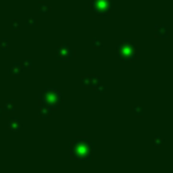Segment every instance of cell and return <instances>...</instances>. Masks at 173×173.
I'll return each instance as SVG.
<instances>
[{
	"label": "cell",
	"mask_w": 173,
	"mask_h": 173,
	"mask_svg": "<svg viewBox=\"0 0 173 173\" xmlns=\"http://www.w3.org/2000/svg\"><path fill=\"white\" fill-rule=\"evenodd\" d=\"M8 127H10V130H12V131H16L18 128L20 127V122L18 121V119H11V121L8 122Z\"/></svg>",
	"instance_id": "6da1fadb"
},
{
	"label": "cell",
	"mask_w": 173,
	"mask_h": 173,
	"mask_svg": "<svg viewBox=\"0 0 173 173\" xmlns=\"http://www.w3.org/2000/svg\"><path fill=\"white\" fill-rule=\"evenodd\" d=\"M4 107H5V110H7V111H12V110H14V108H12V102H11V100L5 103Z\"/></svg>",
	"instance_id": "7a4b0ae2"
}]
</instances>
